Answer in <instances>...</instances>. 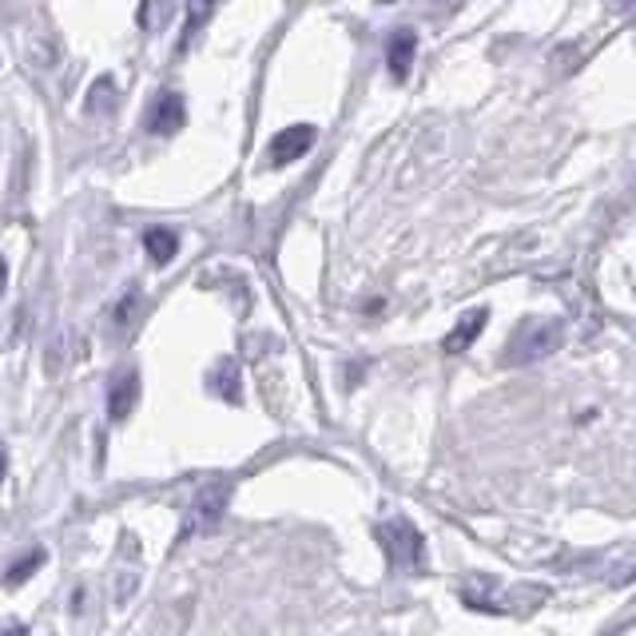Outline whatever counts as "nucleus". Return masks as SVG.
Here are the masks:
<instances>
[{
  "label": "nucleus",
  "instance_id": "obj_1",
  "mask_svg": "<svg viewBox=\"0 0 636 636\" xmlns=\"http://www.w3.org/2000/svg\"><path fill=\"white\" fill-rule=\"evenodd\" d=\"M561 338H565V323H561V319H525V323L509 335L501 362H506V366H533V362L549 359V354L561 347Z\"/></svg>",
  "mask_w": 636,
  "mask_h": 636
},
{
  "label": "nucleus",
  "instance_id": "obj_2",
  "mask_svg": "<svg viewBox=\"0 0 636 636\" xmlns=\"http://www.w3.org/2000/svg\"><path fill=\"white\" fill-rule=\"evenodd\" d=\"M382 549L390 557L394 569H417L426 561V545H422V533L410 525V521H386L378 529Z\"/></svg>",
  "mask_w": 636,
  "mask_h": 636
},
{
  "label": "nucleus",
  "instance_id": "obj_3",
  "mask_svg": "<svg viewBox=\"0 0 636 636\" xmlns=\"http://www.w3.org/2000/svg\"><path fill=\"white\" fill-rule=\"evenodd\" d=\"M227 498H232V486H208L191 501V513L184 521V537H196V533H208L215 521L223 517V509H227Z\"/></svg>",
  "mask_w": 636,
  "mask_h": 636
},
{
  "label": "nucleus",
  "instance_id": "obj_4",
  "mask_svg": "<svg viewBox=\"0 0 636 636\" xmlns=\"http://www.w3.org/2000/svg\"><path fill=\"white\" fill-rule=\"evenodd\" d=\"M311 144H314V127L311 124H295V127H287V132H278L275 139H271V163L275 167H283V163H295V160H302L307 151H311Z\"/></svg>",
  "mask_w": 636,
  "mask_h": 636
},
{
  "label": "nucleus",
  "instance_id": "obj_5",
  "mask_svg": "<svg viewBox=\"0 0 636 636\" xmlns=\"http://www.w3.org/2000/svg\"><path fill=\"white\" fill-rule=\"evenodd\" d=\"M486 323H489V311L486 307H477V311H465L462 319H458V326H453L450 335H446V342H441V350L446 354H462L470 342H474L482 331H486Z\"/></svg>",
  "mask_w": 636,
  "mask_h": 636
},
{
  "label": "nucleus",
  "instance_id": "obj_6",
  "mask_svg": "<svg viewBox=\"0 0 636 636\" xmlns=\"http://www.w3.org/2000/svg\"><path fill=\"white\" fill-rule=\"evenodd\" d=\"M151 132H160V136H172L184 127V96L179 92H163L155 104H151V116H148Z\"/></svg>",
  "mask_w": 636,
  "mask_h": 636
},
{
  "label": "nucleus",
  "instance_id": "obj_7",
  "mask_svg": "<svg viewBox=\"0 0 636 636\" xmlns=\"http://www.w3.org/2000/svg\"><path fill=\"white\" fill-rule=\"evenodd\" d=\"M136 394H139V378L132 371L120 374L116 382H112V394H108V417L112 422H124L127 414H132V406H136Z\"/></svg>",
  "mask_w": 636,
  "mask_h": 636
},
{
  "label": "nucleus",
  "instance_id": "obj_8",
  "mask_svg": "<svg viewBox=\"0 0 636 636\" xmlns=\"http://www.w3.org/2000/svg\"><path fill=\"white\" fill-rule=\"evenodd\" d=\"M414 52H417V36L410 28H398L390 36V45H386V64H390L394 76H406L410 64H414Z\"/></svg>",
  "mask_w": 636,
  "mask_h": 636
},
{
  "label": "nucleus",
  "instance_id": "obj_9",
  "mask_svg": "<svg viewBox=\"0 0 636 636\" xmlns=\"http://www.w3.org/2000/svg\"><path fill=\"white\" fill-rule=\"evenodd\" d=\"M144 247H148L151 263H172L175 251H179V239H175V232H167V227H151L148 235H144Z\"/></svg>",
  "mask_w": 636,
  "mask_h": 636
},
{
  "label": "nucleus",
  "instance_id": "obj_10",
  "mask_svg": "<svg viewBox=\"0 0 636 636\" xmlns=\"http://www.w3.org/2000/svg\"><path fill=\"white\" fill-rule=\"evenodd\" d=\"M40 561H45V553H40V549H36V553H28V557H21V561L9 569V585H21V581L33 573V569H40Z\"/></svg>",
  "mask_w": 636,
  "mask_h": 636
},
{
  "label": "nucleus",
  "instance_id": "obj_11",
  "mask_svg": "<svg viewBox=\"0 0 636 636\" xmlns=\"http://www.w3.org/2000/svg\"><path fill=\"white\" fill-rule=\"evenodd\" d=\"M136 307H139V295L132 290L127 299H120V307H116V323H120V326L132 323V314H136Z\"/></svg>",
  "mask_w": 636,
  "mask_h": 636
},
{
  "label": "nucleus",
  "instance_id": "obj_12",
  "mask_svg": "<svg viewBox=\"0 0 636 636\" xmlns=\"http://www.w3.org/2000/svg\"><path fill=\"white\" fill-rule=\"evenodd\" d=\"M208 16H211L208 4H199L196 12H187V36H196V28H199V24H203V21H208Z\"/></svg>",
  "mask_w": 636,
  "mask_h": 636
},
{
  "label": "nucleus",
  "instance_id": "obj_13",
  "mask_svg": "<svg viewBox=\"0 0 636 636\" xmlns=\"http://www.w3.org/2000/svg\"><path fill=\"white\" fill-rule=\"evenodd\" d=\"M9 636H21V628H16V625H12V628H9Z\"/></svg>",
  "mask_w": 636,
  "mask_h": 636
}]
</instances>
